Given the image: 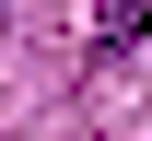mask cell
Instances as JSON below:
<instances>
[{
    "instance_id": "1",
    "label": "cell",
    "mask_w": 152,
    "mask_h": 141,
    "mask_svg": "<svg viewBox=\"0 0 152 141\" xmlns=\"http://www.w3.org/2000/svg\"><path fill=\"white\" fill-rule=\"evenodd\" d=\"M152 35V0H105V12H94V47H140Z\"/></svg>"
}]
</instances>
